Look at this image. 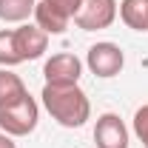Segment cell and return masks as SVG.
<instances>
[{"label": "cell", "instance_id": "6da1fadb", "mask_svg": "<svg viewBox=\"0 0 148 148\" xmlns=\"http://www.w3.org/2000/svg\"><path fill=\"white\" fill-rule=\"evenodd\" d=\"M43 106L51 114V120H57L63 128H80L88 123L91 117V103H88V94L80 88V83L71 86H54V83H46L43 86Z\"/></svg>", "mask_w": 148, "mask_h": 148}, {"label": "cell", "instance_id": "7a4b0ae2", "mask_svg": "<svg viewBox=\"0 0 148 148\" xmlns=\"http://www.w3.org/2000/svg\"><path fill=\"white\" fill-rule=\"evenodd\" d=\"M40 108H37L34 97L26 94L20 103L12 106H0V131H6L9 137H26L37 128Z\"/></svg>", "mask_w": 148, "mask_h": 148}, {"label": "cell", "instance_id": "3957f363", "mask_svg": "<svg viewBox=\"0 0 148 148\" xmlns=\"http://www.w3.org/2000/svg\"><path fill=\"white\" fill-rule=\"evenodd\" d=\"M86 66H88V71H91V74L108 80V77H117V74L123 71V66H125V54H123V49H120L117 43L103 40V43H94L91 49H88V54H86Z\"/></svg>", "mask_w": 148, "mask_h": 148}, {"label": "cell", "instance_id": "277c9868", "mask_svg": "<svg viewBox=\"0 0 148 148\" xmlns=\"http://www.w3.org/2000/svg\"><path fill=\"white\" fill-rule=\"evenodd\" d=\"M117 14H120L117 0H83L80 12L74 14V23L83 32H100V29H108L117 20Z\"/></svg>", "mask_w": 148, "mask_h": 148}, {"label": "cell", "instance_id": "5b68a950", "mask_svg": "<svg viewBox=\"0 0 148 148\" xmlns=\"http://www.w3.org/2000/svg\"><path fill=\"white\" fill-rule=\"evenodd\" d=\"M43 77H46V83H54V86L80 83V77H83V63H80V57L69 54V51L51 54L46 60V66H43Z\"/></svg>", "mask_w": 148, "mask_h": 148}, {"label": "cell", "instance_id": "8992f818", "mask_svg": "<svg viewBox=\"0 0 148 148\" xmlns=\"http://www.w3.org/2000/svg\"><path fill=\"white\" fill-rule=\"evenodd\" d=\"M94 143L97 148H128V128L117 114H103L97 117L94 125Z\"/></svg>", "mask_w": 148, "mask_h": 148}, {"label": "cell", "instance_id": "52a82bcc", "mask_svg": "<svg viewBox=\"0 0 148 148\" xmlns=\"http://www.w3.org/2000/svg\"><path fill=\"white\" fill-rule=\"evenodd\" d=\"M14 43H17V51L26 60H37V57L46 54L49 49V34L40 29V26H32V23H20L14 29Z\"/></svg>", "mask_w": 148, "mask_h": 148}, {"label": "cell", "instance_id": "ba28073f", "mask_svg": "<svg viewBox=\"0 0 148 148\" xmlns=\"http://www.w3.org/2000/svg\"><path fill=\"white\" fill-rule=\"evenodd\" d=\"M34 26H40L46 34H63L66 29H69V23H71V14H66L63 9H57L51 3H43V0H37L34 6Z\"/></svg>", "mask_w": 148, "mask_h": 148}, {"label": "cell", "instance_id": "9c48e42d", "mask_svg": "<svg viewBox=\"0 0 148 148\" xmlns=\"http://www.w3.org/2000/svg\"><path fill=\"white\" fill-rule=\"evenodd\" d=\"M120 20L134 32H148V0H123Z\"/></svg>", "mask_w": 148, "mask_h": 148}, {"label": "cell", "instance_id": "30bf717a", "mask_svg": "<svg viewBox=\"0 0 148 148\" xmlns=\"http://www.w3.org/2000/svg\"><path fill=\"white\" fill-rule=\"evenodd\" d=\"M26 94H29V88H26V83L20 80L17 74L9 71V69H0V106L20 103Z\"/></svg>", "mask_w": 148, "mask_h": 148}, {"label": "cell", "instance_id": "8fae6325", "mask_svg": "<svg viewBox=\"0 0 148 148\" xmlns=\"http://www.w3.org/2000/svg\"><path fill=\"white\" fill-rule=\"evenodd\" d=\"M37 0H0V20L3 23H26L34 14Z\"/></svg>", "mask_w": 148, "mask_h": 148}, {"label": "cell", "instance_id": "7c38bea8", "mask_svg": "<svg viewBox=\"0 0 148 148\" xmlns=\"http://www.w3.org/2000/svg\"><path fill=\"white\" fill-rule=\"evenodd\" d=\"M20 63H23V57L17 51V43H14V29H0V66L12 69Z\"/></svg>", "mask_w": 148, "mask_h": 148}, {"label": "cell", "instance_id": "4fadbf2b", "mask_svg": "<svg viewBox=\"0 0 148 148\" xmlns=\"http://www.w3.org/2000/svg\"><path fill=\"white\" fill-rule=\"evenodd\" d=\"M131 125H134V134H137V140L148 148V103L145 106H140V108L134 111V120H131Z\"/></svg>", "mask_w": 148, "mask_h": 148}, {"label": "cell", "instance_id": "5bb4252c", "mask_svg": "<svg viewBox=\"0 0 148 148\" xmlns=\"http://www.w3.org/2000/svg\"><path fill=\"white\" fill-rule=\"evenodd\" d=\"M43 3H51L57 9H63L66 14H71V20H74V14L80 12V6H83V0H43Z\"/></svg>", "mask_w": 148, "mask_h": 148}, {"label": "cell", "instance_id": "9a60e30c", "mask_svg": "<svg viewBox=\"0 0 148 148\" xmlns=\"http://www.w3.org/2000/svg\"><path fill=\"white\" fill-rule=\"evenodd\" d=\"M0 148H17V143H14V137H9L6 131H0Z\"/></svg>", "mask_w": 148, "mask_h": 148}]
</instances>
